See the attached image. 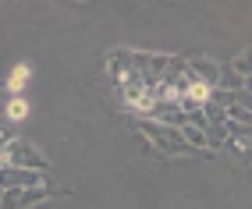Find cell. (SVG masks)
Wrapping results in <instances>:
<instances>
[{"label":"cell","mask_w":252,"mask_h":209,"mask_svg":"<svg viewBox=\"0 0 252 209\" xmlns=\"http://www.w3.org/2000/svg\"><path fill=\"white\" fill-rule=\"evenodd\" d=\"M139 128H142V135L149 138V142L157 146V152L160 156H195V149L181 138V131L178 128H167V124H157V120H139Z\"/></svg>","instance_id":"cell-1"},{"label":"cell","mask_w":252,"mask_h":209,"mask_svg":"<svg viewBox=\"0 0 252 209\" xmlns=\"http://www.w3.org/2000/svg\"><path fill=\"white\" fill-rule=\"evenodd\" d=\"M0 160H4V167H18V170H36V174H46V156L25 142V138H14V142L0 152Z\"/></svg>","instance_id":"cell-2"},{"label":"cell","mask_w":252,"mask_h":209,"mask_svg":"<svg viewBox=\"0 0 252 209\" xmlns=\"http://www.w3.org/2000/svg\"><path fill=\"white\" fill-rule=\"evenodd\" d=\"M39 184H46V174H36V170H18V167H0V188H4V191L39 188Z\"/></svg>","instance_id":"cell-3"},{"label":"cell","mask_w":252,"mask_h":209,"mask_svg":"<svg viewBox=\"0 0 252 209\" xmlns=\"http://www.w3.org/2000/svg\"><path fill=\"white\" fill-rule=\"evenodd\" d=\"M50 199V188L39 184V188H22V191H4V199H0V209H29V206H36Z\"/></svg>","instance_id":"cell-4"},{"label":"cell","mask_w":252,"mask_h":209,"mask_svg":"<svg viewBox=\"0 0 252 209\" xmlns=\"http://www.w3.org/2000/svg\"><path fill=\"white\" fill-rule=\"evenodd\" d=\"M189 67H192V75H195V82H203L206 89H217V82H220V67H217V60H206V57H195V60H189Z\"/></svg>","instance_id":"cell-5"},{"label":"cell","mask_w":252,"mask_h":209,"mask_svg":"<svg viewBox=\"0 0 252 209\" xmlns=\"http://www.w3.org/2000/svg\"><path fill=\"white\" fill-rule=\"evenodd\" d=\"M203 138H206V149H220L227 142V131H224V124H206Z\"/></svg>","instance_id":"cell-6"},{"label":"cell","mask_w":252,"mask_h":209,"mask_svg":"<svg viewBox=\"0 0 252 209\" xmlns=\"http://www.w3.org/2000/svg\"><path fill=\"white\" fill-rule=\"evenodd\" d=\"M25 85H29V67L22 64V67H14V71H11V78H7V89H11V92H22Z\"/></svg>","instance_id":"cell-7"},{"label":"cell","mask_w":252,"mask_h":209,"mask_svg":"<svg viewBox=\"0 0 252 209\" xmlns=\"http://www.w3.org/2000/svg\"><path fill=\"white\" fill-rule=\"evenodd\" d=\"M7 117H11V120H25V117H29V103H25V99H11V103H7Z\"/></svg>","instance_id":"cell-8"},{"label":"cell","mask_w":252,"mask_h":209,"mask_svg":"<svg viewBox=\"0 0 252 209\" xmlns=\"http://www.w3.org/2000/svg\"><path fill=\"white\" fill-rule=\"evenodd\" d=\"M231 71L238 75V78H245V82H249V54H242V57H234V64H231Z\"/></svg>","instance_id":"cell-9"},{"label":"cell","mask_w":252,"mask_h":209,"mask_svg":"<svg viewBox=\"0 0 252 209\" xmlns=\"http://www.w3.org/2000/svg\"><path fill=\"white\" fill-rule=\"evenodd\" d=\"M11 142H14V135H11V131H7L4 124H0V152H4V149H7Z\"/></svg>","instance_id":"cell-10"},{"label":"cell","mask_w":252,"mask_h":209,"mask_svg":"<svg viewBox=\"0 0 252 209\" xmlns=\"http://www.w3.org/2000/svg\"><path fill=\"white\" fill-rule=\"evenodd\" d=\"M0 199H4V188H0Z\"/></svg>","instance_id":"cell-11"},{"label":"cell","mask_w":252,"mask_h":209,"mask_svg":"<svg viewBox=\"0 0 252 209\" xmlns=\"http://www.w3.org/2000/svg\"><path fill=\"white\" fill-rule=\"evenodd\" d=\"M0 167H4V160H0Z\"/></svg>","instance_id":"cell-12"}]
</instances>
